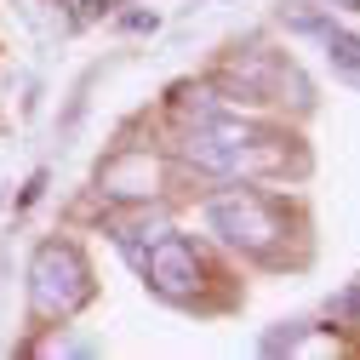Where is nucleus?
I'll use <instances>...</instances> for the list:
<instances>
[{"mask_svg":"<svg viewBox=\"0 0 360 360\" xmlns=\"http://www.w3.org/2000/svg\"><path fill=\"white\" fill-rule=\"evenodd\" d=\"M184 160L200 172H217V177H275V172H286V138L252 126V120H235L223 109V115L189 126Z\"/></svg>","mask_w":360,"mask_h":360,"instance_id":"obj_1","label":"nucleus"},{"mask_svg":"<svg viewBox=\"0 0 360 360\" xmlns=\"http://www.w3.org/2000/svg\"><path fill=\"white\" fill-rule=\"evenodd\" d=\"M92 263L80 257L75 240H46L29 263V303L40 321H69L92 303Z\"/></svg>","mask_w":360,"mask_h":360,"instance_id":"obj_2","label":"nucleus"},{"mask_svg":"<svg viewBox=\"0 0 360 360\" xmlns=\"http://www.w3.org/2000/svg\"><path fill=\"white\" fill-rule=\"evenodd\" d=\"M206 223H212V235L223 246H235L246 257H275L281 235H286V223H281V206L275 200H263L252 189H229V195H217L206 206Z\"/></svg>","mask_w":360,"mask_h":360,"instance_id":"obj_3","label":"nucleus"},{"mask_svg":"<svg viewBox=\"0 0 360 360\" xmlns=\"http://www.w3.org/2000/svg\"><path fill=\"white\" fill-rule=\"evenodd\" d=\"M143 275H149V286L166 297V303H195V292H200V281H206V269H200V252L184 240V235H160L143 257Z\"/></svg>","mask_w":360,"mask_h":360,"instance_id":"obj_4","label":"nucleus"},{"mask_svg":"<svg viewBox=\"0 0 360 360\" xmlns=\"http://www.w3.org/2000/svg\"><path fill=\"white\" fill-rule=\"evenodd\" d=\"M98 184H103V195H115V200H149V195H160V160H155L149 149H120V155L98 172Z\"/></svg>","mask_w":360,"mask_h":360,"instance_id":"obj_5","label":"nucleus"},{"mask_svg":"<svg viewBox=\"0 0 360 360\" xmlns=\"http://www.w3.org/2000/svg\"><path fill=\"white\" fill-rule=\"evenodd\" d=\"M297 29L303 34H321V46H326V63H332V75L338 80H349V86H360V34H349V29H338L332 18H297Z\"/></svg>","mask_w":360,"mask_h":360,"instance_id":"obj_6","label":"nucleus"},{"mask_svg":"<svg viewBox=\"0 0 360 360\" xmlns=\"http://www.w3.org/2000/svg\"><path fill=\"white\" fill-rule=\"evenodd\" d=\"M332 6H343V12H360V0H332Z\"/></svg>","mask_w":360,"mask_h":360,"instance_id":"obj_7","label":"nucleus"}]
</instances>
